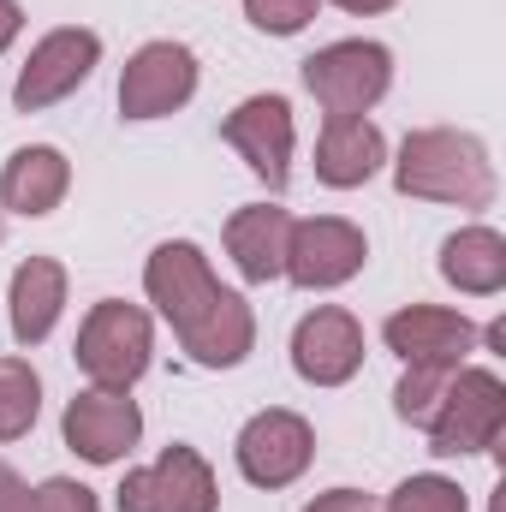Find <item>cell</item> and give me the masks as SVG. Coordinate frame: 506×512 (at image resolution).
I'll list each match as a JSON object with an SVG mask.
<instances>
[{
	"mask_svg": "<svg viewBox=\"0 0 506 512\" xmlns=\"http://www.w3.org/2000/svg\"><path fill=\"white\" fill-rule=\"evenodd\" d=\"M143 292L161 310V322L179 334V346L191 352V364L203 370H239L256 346V316L251 304L215 280L209 256L191 239H167L143 262Z\"/></svg>",
	"mask_w": 506,
	"mask_h": 512,
	"instance_id": "6da1fadb",
	"label": "cell"
},
{
	"mask_svg": "<svg viewBox=\"0 0 506 512\" xmlns=\"http://www.w3.org/2000/svg\"><path fill=\"white\" fill-rule=\"evenodd\" d=\"M393 185L399 197H423V203H453V209H489L501 179L489 161V143L477 131L459 126H423L399 143L393 161Z\"/></svg>",
	"mask_w": 506,
	"mask_h": 512,
	"instance_id": "7a4b0ae2",
	"label": "cell"
},
{
	"mask_svg": "<svg viewBox=\"0 0 506 512\" xmlns=\"http://www.w3.org/2000/svg\"><path fill=\"white\" fill-rule=\"evenodd\" d=\"M72 352H78V370L90 376V387L131 393V382H143V370L155 358V322H149V310H137L126 298H102V304H90Z\"/></svg>",
	"mask_w": 506,
	"mask_h": 512,
	"instance_id": "3957f363",
	"label": "cell"
},
{
	"mask_svg": "<svg viewBox=\"0 0 506 512\" xmlns=\"http://www.w3.org/2000/svg\"><path fill=\"white\" fill-rule=\"evenodd\" d=\"M501 435H506V382L495 370L459 364L441 411L429 417V453L471 459V453H495Z\"/></svg>",
	"mask_w": 506,
	"mask_h": 512,
	"instance_id": "277c9868",
	"label": "cell"
},
{
	"mask_svg": "<svg viewBox=\"0 0 506 512\" xmlns=\"http://www.w3.org/2000/svg\"><path fill=\"white\" fill-rule=\"evenodd\" d=\"M304 90L328 108V114H370L381 96L393 90V54L370 36H346L328 42L304 60Z\"/></svg>",
	"mask_w": 506,
	"mask_h": 512,
	"instance_id": "5b68a950",
	"label": "cell"
},
{
	"mask_svg": "<svg viewBox=\"0 0 506 512\" xmlns=\"http://www.w3.org/2000/svg\"><path fill=\"white\" fill-rule=\"evenodd\" d=\"M96 66H102V36L84 30V24H60V30H48V36L30 48V60L18 66L12 108H18V114H42V108L66 102L72 90H84Z\"/></svg>",
	"mask_w": 506,
	"mask_h": 512,
	"instance_id": "8992f818",
	"label": "cell"
},
{
	"mask_svg": "<svg viewBox=\"0 0 506 512\" xmlns=\"http://www.w3.org/2000/svg\"><path fill=\"white\" fill-rule=\"evenodd\" d=\"M114 507L120 512H215L221 489H215L209 459L197 447L173 441V447H161L155 465L126 471V483L114 489Z\"/></svg>",
	"mask_w": 506,
	"mask_h": 512,
	"instance_id": "52a82bcc",
	"label": "cell"
},
{
	"mask_svg": "<svg viewBox=\"0 0 506 512\" xmlns=\"http://www.w3.org/2000/svg\"><path fill=\"white\" fill-rule=\"evenodd\" d=\"M370 262V239L358 221L346 215H310V221H292V239H286V280L304 286V292H334L346 280H358Z\"/></svg>",
	"mask_w": 506,
	"mask_h": 512,
	"instance_id": "ba28073f",
	"label": "cell"
},
{
	"mask_svg": "<svg viewBox=\"0 0 506 512\" xmlns=\"http://www.w3.org/2000/svg\"><path fill=\"white\" fill-rule=\"evenodd\" d=\"M233 459H239V477H245L251 489H286V483H298V477L310 471V459H316V429H310L298 411L268 405V411H256L251 423L239 429Z\"/></svg>",
	"mask_w": 506,
	"mask_h": 512,
	"instance_id": "9c48e42d",
	"label": "cell"
},
{
	"mask_svg": "<svg viewBox=\"0 0 506 512\" xmlns=\"http://www.w3.org/2000/svg\"><path fill=\"white\" fill-rule=\"evenodd\" d=\"M191 96H197V54L185 42H143L120 72V114L126 120L179 114Z\"/></svg>",
	"mask_w": 506,
	"mask_h": 512,
	"instance_id": "30bf717a",
	"label": "cell"
},
{
	"mask_svg": "<svg viewBox=\"0 0 506 512\" xmlns=\"http://www.w3.org/2000/svg\"><path fill=\"white\" fill-rule=\"evenodd\" d=\"M60 435L78 459L90 465H120L131 447L143 441V411L131 393H114V387H84L72 393L66 417H60Z\"/></svg>",
	"mask_w": 506,
	"mask_h": 512,
	"instance_id": "8fae6325",
	"label": "cell"
},
{
	"mask_svg": "<svg viewBox=\"0 0 506 512\" xmlns=\"http://www.w3.org/2000/svg\"><path fill=\"white\" fill-rule=\"evenodd\" d=\"M221 137L245 155V167H251L268 191H286V179H292V143H298L292 102L286 96H245L221 120Z\"/></svg>",
	"mask_w": 506,
	"mask_h": 512,
	"instance_id": "7c38bea8",
	"label": "cell"
},
{
	"mask_svg": "<svg viewBox=\"0 0 506 512\" xmlns=\"http://www.w3.org/2000/svg\"><path fill=\"white\" fill-rule=\"evenodd\" d=\"M292 370L310 387H346L364 370V322L340 304L310 310L292 328Z\"/></svg>",
	"mask_w": 506,
	"mask_h": 512,
	"instance_id": "4fadbf2b",
	"label": "cell"
},
{
	"mask_svg": "<svg viewBox=\"0 0 506 512\" xmlns=\"http://www.w3.org/2000/svg\"><path fill=\"white\" fill-rule=\"evenodd\" d=\"M381 340L405 364H465L477 352V322L447 304H405L381 322Z\"/></svg>",
	"mask_w": 506,
	"mask_h": 512,
	"instance_id": "5bb4252c",
	"label": "cell"
},
{
	"mask_svg": "<svg viewBox=\"0 0 506 512\" xmlns=\"http://www.w3.org/2000/svg\"><path fill=\"white\" fill-rule=\"evenodd\" d=\"M387 167V137L364 114H328L316 137V179L328 191H358Z\"/></svg>",
	"mask_w": 506,
	"mask_h": 512,
	"instance_id": "9a60e30c",
	"label": "cell"
},
{
	"mask_svg": "<svg viewBox=\"0 0 506 512\" xmlns=\"http://www.w3.org/2000/svg\"><path fill=\"white\" fill-rule=\"evenodd\" d=\"M66 310V268L54 256H24L12 268V286H6V322H12V340L30 352L54 334Z\"/></svg>",
	"mask_w": 506,
	"mask_h": 512,
	"instance_id": "2e32d148",
	"label": "cell"
},
{
	"mask_svg": "<svg viewBox=\"0 0 506 512\" xmlns=\"http://www.w3.org/2000/svg\"><path fill=\"white\" fill-rule=\"evenodd\" d=\"M72 191V161L54 149V143H30V149H12L6 167H0V209L12 215H54Z\"/></svg>",
	"mask_w": 506,
	"mask_h": 512,
	"instance_id": "e0dca14e",
	"label": "cell"
},
{
	"mask_svg": "<svg viewBox=\"0 0 506 512\" xmlns=\"http://www.w3.org/2000/svg\"><path fill=\"white\" fill-rule=\"evenodd\" d=\"M286 239H292V215L280 203H245L227 221V256L239 262L251 286H268L286 274Z\"/></svg>",
	"mask_w": 506,
	"mask_h": 512,
	"instance_id": "ac0fdd59",
	"label": "cell"
},
{
	"mask_svg": "<svg viewBox=\"0 0 506 512\" xmlns=\"http://www.w3.org/2000/svg\"><path fill=\"white\" fill-rule=\"evenodd\" d=\"M441 280L471 298H495L506 286V239L495 227H459L441 245Z\"/></svg>",
	"mask_w": 506,
	"mask_h": 512,
	"instance_id": "d6986e66",
	"label": "cell"
},
{
	"mask_svg": "<svg viewBox=\"0 0 506 512\" xmlns=\"http://www.w3.org/2000/svg\"><path fill=\"white\" fill-rule=\"evenodd\" d=\"M42 417V376L30 358H0V441H24Z\"/></svg>",
	"mask_w": 506,
	"mask_h": 512,
	"instance_id": "ffe728a7",
	"label": "cell"
},
{
	"mask_svg": "<svg viewBox=\"0 0 506 512\" xmlns=\"http://www.w3.org/2000/svg\"><path fill=\"white\" fill-rule=\"evenodd\" d=\"M453 370H459V364H405V376H399V387H393L399 423L429 429V417L441 411V399H447V387H453Z\"/></svg>",
	"mask_w": 506,
	"mask_h": 512,
	"instance_id": "44dd1931",
	"label": "cell"
},
{
	"mask_svg": "<svg viewBox=\"0 0 506 512\" xmlns=\"http://www.w3.org/2000/svg\"><path fill=\"white\" fill-rule=\"evenodd\" d=\"M387 512H471L465 489L441 471H423V477H405L393 495H387Z\"/></svg>",
	"mask_w": 506,
	"mask_h": 512,
	"instance_id": "7402d4cb",
	"label": "cell"
},
{
	"mask_svg": "<svg viewBox=\"0 0 506 512\" xmlns=\"http://www.w3.org/2000/svg\"><path fill=\"white\" fill-rule=\"evenodd\" d=\"M322 0H245V18H251L262 36H298L310 18H316Z\"/></svg>",
	"mask_w": 506,
	"mask_h": 512,
	"instance_id": "603a6c76",
	"label": "cell"
},
{
	"mask_svg": "<svg viewBox=\"0 0 506 512\" xmlns=\"http://www.w3.org/2000/svg\"><path fill=\"white\" fill-rule=\"evenodd\" d=\"M36 512H102V501H96V489H84L72 477H48L36 489Z\"/></svg>",
	"mask_w": 506,
	"mask_h": 512,
	"instance_id": "cb8c5ba5",
	"label": "cell"
},
{
	"mask_svg": "<svg viewBox=\"0 0 506 512\" xmlns=\"http://www.w3.org/2000/svg\"><path fill=\"white\" fill-rule=\"evenodd\" d=\"M0 512H36V489L12 465H0Z\"/></svg>",
	"mask_w": 506,
	"mask_h": 512,
	"instance_id": "d4e9b609",
	"label": "cell"
},
{
	"mask_svg": "<svg viewBox=\"0 0 506 512\" xmlns=\"http://www.w3.org/2000/svg\"><path fill=\"white\" fill-rule=\"evenodd\" d=\"M304 512H376V501L364 489H328V495H316Z\"/></svg>",
	"mask_w": 506,
	"mask_h": 512,
	"instance_id": "484cf974",
	"label": "cell"
},
{
	"mask_svg": "<svg viewBox=\"0 0 506 512\" xmlns=\"http://www.w3.org/2000/svg\"><path fill=\"white\" fill-rule=\"evenodd\" d=\"M18 30H24V6L18 0H0V54L18 42Z\"/></svg>",
	"mask_w": 506,
	"mask_h": 512,
	"instance_id": "4316f807",
	"label": "cell"
},
{
	"mask_svg": "<svg viewBox=\"0 0 506 512\" xmlns=\"http://www.w3.org/2000/svg\"><path fill=\"white\" fill-rule=\"evenodd\" d=\"M340 12H352V18H376V12H393L399 0H334Z\"/></svg>",
	"mask_w": 506,
	"mask_h": 512,
	"instance_id": "83f0119b",
	"label": "cell"
},
{
	"mask_svg": "<svg viewBox=\"0 0 506 512\" xmlns=\"http://www.w3.org/2000/svg\"><path fill=\"white\" fill-rule=\"evenodd\" d=\"M0 239H6V215H0Z\"/></svg>",
	"mask_w": 506,
	"mask_h": 512,
	"instance_id": "f1b7e54d",
	"label": "cell"
}]
</instances>
